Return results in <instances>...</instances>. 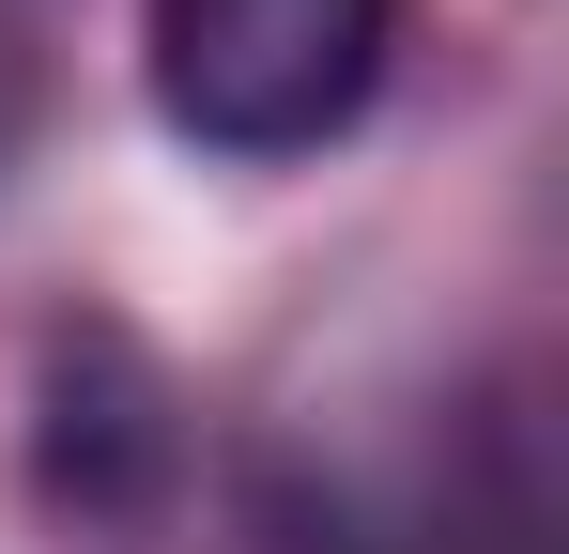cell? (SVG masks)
Wrapping results in <instances>:
<instances>
[{"mask_svg": "<svg viewBox=\"0 0 569 554\" xmlns=\"http://www.w3.org/2000/svg\"><path fill=\"white\" fill-rule=\"evenodd\" d=\"M385 47H400V0H154V108L200 155L278 170L385 92Z\"/></svg>", "mask_w": 569, "mask_h": 554, "instance_id": "1", "label": "cell"}, {"mask_svg": "<svg viewBox=\"0 0 569 554\" xmlns=\"http://www.w3.org/2000/svg\"><path fill=\"white\" fill-rule=\"evenodd\" d=\"M170 477V400H154V369L123 355V400H78L62 369H47V493L62 508H139Z\"/></svg>", "mask_w": 569, "mask_h": 554, "instance_id": "2", "label": "cell"}]
</instances>
